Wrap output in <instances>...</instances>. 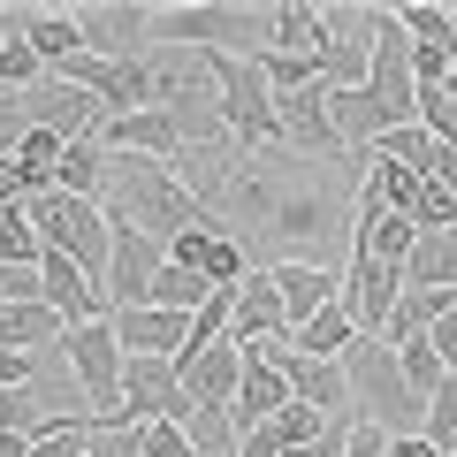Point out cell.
Segmentation results:
<instances>
[{
    "label": "cell",
    "mask_w": 457,
    "mask_h": 457,
    "mask_svg": "<svg viewBox=\"0 0 457 457\" xmlns=\"http://www.w3.org/2000/svg\"><path fill=\"white\" fill-rule=\"evenodd\" d=\"M351 183L336 176V168H320V161H290V168H275V161H237V176H228V206H245L252 213V228L260 237H282V245H305V237H328V228H351ZM213 198V206H221Z\"/></svg>",
    "instance_id": "6da1fadb"
},
{
    "label": "cell",
    "mask_w": 457,
    "mask_h": 457,
    "mask_svg": "<svg viewBox=\"0 0 457 457\" xmlns=\"http://www.w3.org/2000/svg\"><path fill=\"white\" fill-rule=\"evenodd\" d=\"M99 213H107V228H137V237H153V245L168 252L183 228H198L213 206H198V198L183 191L176 168L137 161V153H107V191H99Z\"/></svg>",
    "instance_id": "7a4b0ae2"
},
{
    "label": "cell",
    "mask_w": 457,
    "mask_h": 457,
    "mask_svg": "<svg viewBox=\"0 0 457 457\" xmlns=\"http://www.w3.org/2000/svg\"><path fill=\"white\" fill-rule=\"evenodd\" d=\"M336 366H343V389H351V420H359V427H381L389 442H396V435H420L427 404L404 389V366H396V351H389V343L359 336Z\"/></svg>",
    "instance_id": "3957f363"
},
{
    "label": "cell",
    "mask_w": 457,
    "mask_h": 457,
    "mask_svg": "<svg viewBox=\"0 0 457 457\" xmlns=\"http://www.w3.org/2000/svg\"><path fill=\"white\" fill-rule=\"evenodd\" d=\"M153 46H191V54H260L267 46V8L252 0H176L153 8Z\"/></svg>",
    "instance_id": "277c9868"
},
{
    "label": "cell",
    "mask_w": 457,
    "mask_h": 457,
    "mask_svg": "<svg viewBox=\"0 0 457 457\" xmlns=\"http://www.w3.org/2000/svg\"><path fill=\"white\" fill-rule=\"evenodd\" d=\"M62 366L69 381H77L84 411H92V427H130L122 420V343H114L107 320H84V328H62Z\"/></svg>",
    "instance_id": "5b68a950"
},
{
    "label": "cell",
    "mask_w": 457,
    "mask_h": 457,
    "mask_svg": "<svg viewBox=\"0 0 457 457\" xmlns=\"http://www.w3.org/2000/svg\"><path fill=\"white\" fill-rule=\"evenodd\" d=\"M31 228H38V245L62 252L69 267H84V275H107V245H114V228L107 213L92 206V198H69V191H38L31 198Z\"/></svg>",
    "instance_id": "8992f818"
},
{
    "label": "cell",
    "mask_w": 457,
    "mask_h": 457,
    "mask_svg": "<svg viewBox=\"0 0 457 457\" xmlns=\"http://www.w3.org/2000/svg\"><path fill=\"white\" fill-rule=\"evenodd\" d=\"M366 54H374V8L328 0V8H320V38H312L320 84H328V92H359V84H366Z\"/></svg>",
    "instance_id": "52a82bcc"
},
{
    "label": "cell",
    "mask_w": 457,
    "mask_h": 457,
    "mask_svg": "<svg viewBox=\"0 0 457 457\" xmlns=\"http://www.w3.org/2000/svg\"><path fill=\"white\" fill-rule=\"evenodd\" d=\"M77 38L99 62H137L153 46V0H77Z\"/></svg>",
    "instance_id": "ba28073f"
},
{
    "label": "cell",
    "mask_w": 457,
    "mask_h": 457,
    "mask_svg": "<svg viewBox=\"0 0 457 457\" xmlns=\"http://www.w3.org/2000/svg\"><path fill=\"white\" fill-rule=\"evenodd\" d=\"M191 396L176 381V359H122V420L145 427V420H183Z\"/></svg>",
    "instance_id": "9c48e42d"
},
{
    "label": "cell",
    "mask_w": 457,
    "mask_h": 457,
    "mask_svg": "<svg viewBox=\"0 0 457 457\" xmlns=\"http://www.w3.org/2000/svg\"><path fill=\"white\" fill-rule=\"evenodd\" d=\"M228 343H237V351L290 343V312H282V297H275V282H267V267H252V275L237 282V305H228Z\"/></svg>",
    "instance_id": "30bf717a"
},
{
    "label": "cell",
    "mask_w": 457,
    "mask_h": 457,
    "mask_svg": "<svg viewBox=\"0 0 457 457\" xmlns=\"http://www.w3.org/2000/svg\"><path fill=\"white\" fill-rule=\"evenodd\" d=\"M23 122H31V130H54L62 145H77V137H92V130H99V107L77 92V84L38 77L31 92H23Z\"/></svg>",
    "instance_id": "8fae6325"
},
{
    "label": "cell",
    "mask_w": 457,
    "mask_h": 457,
    "mask_svg": "<svg viewBox=\"0 0 457 457\" xmlns=\"http://www.w3.org/2000/svg\"><path fill=\"white\" fill-rule=\"evenodd\" d=\"M237 374H245V351L237 343H206V351H183L176 359V381H183V396L191 404H206V411H228L237 404Z\"/></svg>",
    "instance_id": "7c38bea8"
},
{
    "label": "cell",
    "mask_w": 457,
    "mask_h": 457,
    "mask_svg": "<svg viewBox=\"0 0 457 457\" xmlns=\"http://www.w3.org/2000/svg\"><path fill=\"white\" fill-rule=\"evenodd\" d=\"M396 297H404V275L381 260H366V252H351V267H343V312L359 320V336H381V320L396 312Z\"/></svg>",
    "instance_id": "4fadbf2b"
},
{
    "label": "cell",
    "mask_w": 457,
    "mask_h": 457,
    "mask_svg": "<svg viewBox=\"0 0 457 457\" xmlns=\"http://www.w3.org/2000/svg\"><path fill=\"white\" fill-rule=\"evenodd\" d=\"M161 260H168V252L153 245V237H137V228H114V245H107V275H99L107 305H114V312L137 305V297H145V282L161 275Z\"/></svg>",
    "instance_id": "5bb4252c"
},
{
    "label": "cell",
    "mask_w": 457,
    "mask_h": 457,
    "mask_svg": "<svg viewBox=\"0 0 457 457\" xmlns=\"http://www.w3.org/2000/svg\"><path fill=\"white\" fill-rule=\"evenodd\" d=\"M107 328H114V343H122V359H183V336H191L183 312H153V305L107 312Z\"/></svg>",
    "instance_id": "9a60e30c"
},
{
    "label": "cell",
    "mask_w": 457,
    "mask_h": 457,
    "mask_svg": "<svg viewBox=\"0 0 457 457\" xmlns=\"http://www.w3.org/2000/svg\"><path fill=\"white\" fill-rule=\"evenodd\" d=\"M267 282H275V297H282V312H290V328L312 320L320 305H336V297H343V275H336L328 260H267Z\"/></svg>",
    "instance_id": "2e32d148"
},
{
    "label": "cell",
    "mask_w": 457,
    "mask_h": 457,
    "mask_svg": "<svg viewBox=\"0 0 457 457\" xmlns=\"http://www.w3.org/2000/svg\"><path fill=\"white\" fill-rule=\"evenodd\" d=\"M290 404V381H282V366L267 359V351H245V374H237V404H228V420H237V435H252V427H267L275 411Z\"/></svg>",
    "instance_id": "e0dca14e"
},
{
    "label": "cell",
    "mask_w": 457,
    "mask_h": 457,
    "mask_svg": "<svg viewBox=\"0 0 457 457\" xmlns=\"http://www.w3.org/2000/svg\"><path fill=\"white\" fill-rule=\"evenodd\" d=\"M16 31H23V46L38 54V69H46V77L69 62V54H84L77 16H69V8H23V23H16Z\"/></svg>",
    "instance_id": "ac0fdd59"
},
{
    "label": "cell",
    "mask_w": 457,
    "mask_h": 457,
    "mask_svg": "<svg viewBox=\"0 0 457 457\" xmlns=\"http://www.w3.org/2000/svg\"><path fill=\"white\" fill-rule=\"evenodd\" d=\"M351 343H359V320H351V312H343V297H336V305H320L312 320L290 328V359H343Z\"/></svg>",
    "instance_id": "d6986e66"
},
{
    "label": "cell",
    "mask_w": 457,
    "mask_h": 457,
    "mask_svg": "<svg viewBox=\"0 0 457 457\" xmlns=\"http://www.w3.org/2000/svg\"><path fill=\"white\" fill-rule=\"evenodd\" d=\"M62 343V320H54L38 297H16V305H0V351H54Z\"/></svg>",
    "instance_id": "ffe728a7"
},
{
    "label": "cell",
    "mask_w": 457,
    "mask_h": 457,
    "mask_svg": "<svg viewBox=\"0 0 457 457\" xmlns=\"http://www.w3.org/2000/svg\"><path fill=\"white\" fill-rule=\"evenodd\" d=\"M396 275H404V290H457V237H411Z\"/></svg>",
    "instance_id": "44dd1931"
},
{
    "label": "cell",
    "mask_w": 457,
    "mask_h": 457,
    "mask_svg": "<svg viewBox=\"0 0 457 457\" xmlns=\"http://www.w3.org/2000/svg\"><path fill=\"white\" fill-rule=\"evenodd\" d=\"M54 191L92 198V206H99V191H107V145H99V137H77V145H62V161H54Z\"/></svg>",
    "instance_id": "7402d4cb"
},
{
    "label": "cell",
    "mask_w": 457,
    "mask_h": 457,
    "mask_svg": "<svg viewBox=\"0 0 457 457\" xmlns=\"http://www.w3.org/2000/svg\"><path fill=\"white\" fill-rule=\"evenodd\" d=\"M312 38H320V8H312V0H275L260 54H312Z\"/></svg>",
    "instance_id": "603a6c76"
},
{
    "label": "cell",
    "mask_w": 457,
    "mask_h": 457,
    "mask_svg": "<svg viewBox=\"0 0 457 457\" xmlns=\"http://www.w3.org/2000/svg\"><path fill=\"white\" fill-rule=\"evenodd\" d=\"M137 305H153V312H183V320H191V312L206 305V282H198L191 267H176V260H161V275L145 282V297H137Z\"/></svg>",
    "instance_id": "cb8c5ba5"
},
{
    "label": "cell",
    "mask_w": 457,
    "mask_h": 457,
    "mask_svg": "<svg viewBox=\"0 0 457 457\" xmlns=\"http://www.w3.org/2000/svg\"><path fill=\"white\" fill-rule=\"evenodd\" d=\"M46 245L31 228V206H0V267H38Z\"/></svg>",
    "instance_id": "d4e9b609"
},
{
    "label": "cell",
    "mask_w": 457,
    "mask_h": 457,
    "mask_svg": "<svg viewBox=\"0 0 457 457\" xmlns=\"http://www.w3.org/2000/svg\"><path fill=\"white\" fill-rule=\"evenodd\" d=\"M374 161H396V168H411V176L427 183V161H435V137H427L420 122H404V130L374 137Z\"/></svg>",
    "instance_id": "484cf974"
},
{
    "label": "cell",
    "mask_w": 457,
    "mask_h": 457,
    "mask_svg": "<svg viewBox=\"0 0 457 457\" xmlns=\"http://www.w3.org/2000/svg\"><path fill=\"white\" fill-rule=\"evenodd\" d=\"M420 435L435 442V450H457V374H442V389L427 396V420H420Z\"/></svg>",
    "instance_id": "4316f807"
},
{
    "label": "cell",
    "mask_w": 457,
    "mask_h": 457,
    "mask_svg": "<svg viewBox=\"0 0 457 457\" xmlns=\"http://www.w3.org/2000/svg\"><path fill=\"white\" fill-rule=\"evenodd\" d=\"M84 442H92V411L38 427V435H31V457H84Z\"/></svg>",
    "instance_id": "83f0119b"
},
{
    "label": "cell",
    "mask_w": 457,
    "mask_h": 457,
    "mask_svg": "<svg viewBox=\"0 0 457 457\" xmlns=\"http://www.w3.org/2000/svg\"><path fill=\"white\" fill-rule=\"evenodd\" d=\"M267 427H275V442H282V450H305V442H320V427H328V420H320L312 404H282Z\"/></svg>",
    "instance_id": "f1b7e54d"
},
{
    "label": "cell",
    "mask_w": 457,
    "mask_h": 457,
    "mask_svg": "<svg viewBox=\"0 0 457 457\" xmlns=\"http://www.w3.org/2000/svg\"><path fill=\"white\" fill-rule=\"evenodd\" d=\"M137 450L145 457H191V435H183V420H145L137 427Z\"/></svg>",
    "instance_id": "f546056e"
},
{
    "label": "cell",
    "mask_w": 457,
    "mask_h": 457,
    "mask_svg": "<svg viewBox=\"0 0 457 457\" xmlns=\"http://www.w3.org/2000/svg\"><path fill=\"white\" fill-rule=\"evenodd\" d=\"M84 457H145V450H137V427H92Z\"/></svg>",
    "instance_id": "4dcf8cb0"
},
{
    "label": "cell",
    "mask_w": 457,
    "mask_h": 457,
    "mask_svg": "<svg viewBox=\"0 0 457 457\" xmlns=\"http://www.w3.org/2000/svg\"><path fill=\"white\" fill-rule=\"evenodd\" d=\"M450 46H411V84H420V92H427V84H442V77H450Z\"/></svg>",
    "instance_id": "1f68e13d"
},
{
    "label": "cell",
    "mask_w": 457,
    "mask_h": 457,
    "mask_svg": "<svg viewBox=\"0 0 457 457\" xmlns=\"http://www.w3.org/2000/svg\"><path fill=\"white\" fill-rule=\"evenodd\" d=\"M23 130H31V122H23V92H8V84H0V153H16Z\"/></svg>",
    "instance_id": "d6a6232c"
},
{
    "label": "cell",
    "mask_w": 457,
    "mask_h": 457,
    "mask_svg": "<svg viewBox=\"0 0 457 457\" xmlns=\"http://www.w3.org/2000/svg\"><path fill=\"white\" fill-rule=\"evenodd\" d=\"M31 381H38L31 351H0V389H31Z\"/></svg>",
    "instance_id": "836d02e7"
},
{
    "label": "cell",
    "mask_w": 457,
    "mask_h": 457,
    "mask_svg": "<svg viewBox=\"0 0 457 457\" xmlns=\"http://www.w3.org/2000/svg\"><path fill=\"white\" fill-rule=\"evenodd\" d=\"M427 183H442V191L457 198V145H435V161H427Z\"/></svg>",
    "instance_id": "e575fe53"
},
{
    "label": "cell",
    "mask_w": 457,
    "mask_h": 457,
    "mask_svg": "<svg viewBox=\"0 0 457 457\" xmlns=\"http://www.w3.org/2000/svg\"><path fill=\"white\" fill-rule=\"evenodd\" d=\"M0 457H31V435H0Z\"/></svg>",
    "instance_id": "d590c367"
}]
</instances>
